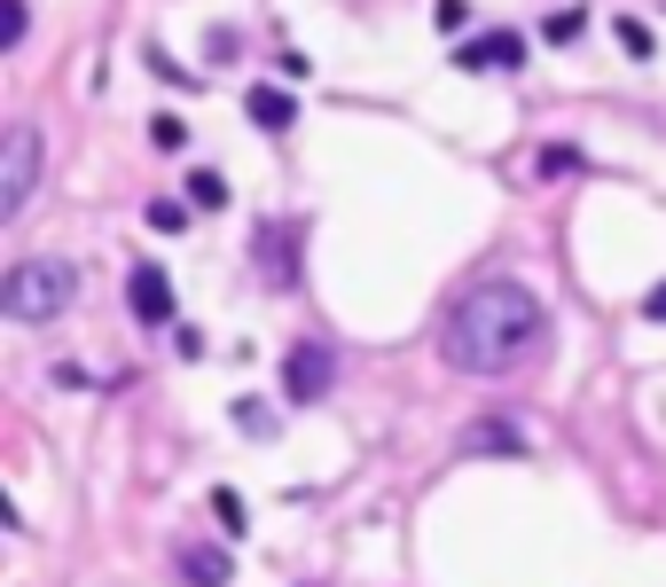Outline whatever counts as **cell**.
<instances>
[{"label":"cell","mask_w":666,"mask_h":587,"mask_svg":"<svg viewBox=\"0 0 666 587\" xmlns=\"http://www.w3.org/2000/svg\"><path fill=\"white\" fill-rule=\"evenodd\" d=\"M541 345H549V313H541V298H533L526 282H510V275L471 282V290L447 306V321H440V361H447L455 376H510V369H526Z\"/></svg>","instance_id":"cell-1"},{"label":"cell","mask_w":666,"mask_h":587,"mask_svg":"<svg viewBox=\"0 0 666 587\" xmlns=\"http://www.w3.org/2000/svg\"><path fill=\"white\" fill-rule=\"evenodd\" d=\"M78 298V267L71 259H17L0 275V313L9 321H55Z\"/></svg>","instance_id":"cell-2"},{"label":"cell","mask_w":666,"mask_h":587,"mask_svg":"<svg viewBox=\"0 0 666 587\" xmlns=\"http://www.w3.org/2000/svg\"><path fill=\"white\" fill-rule=\"evenodd\" d=\"M40 189V134L32 126H9V141H0V220H17Z\"/></svg>","instance_id":"cell-3"},{"label":"cell","mask_w":666,"mask_h":587,"mask_svg":"<svg viewBox=\"0 0 666 587\" xmlns=\"http://www.w3.org/2000/svg\"><path fill=\"white\" fill-rule=\"evenodd\" d=\"M252 267H260L267 290H298V227L290 220H267L252 235Z\"/></svg>","instance_id":"cell-4"},{"label":"cell","mask_w":666,"mask_h":587,"mask_svg":"<svg viewBox=\"0 0 666 587\" xmlns=\"http://www.w3.org/2000/svg\"><path fill=\"white\" fill-rule=\"evenodd\" d=\"M329 384H338V353H329V345H290L283 353V399L314 407Z\"/></svg>","instance_id":"cell-5"},{"label":"cell","mask_w":666,"mask_h":587,"mask_svg":"<svg viewBox=\"0 0 666 587\" xmlns=\"http://www.w3.org/2000/svg\"><path fill=\"white\" fill-rule=\"evenodd\" d=\"M126 298H134V321H149V329L173 321V282H165L157 259H134V267H126Z\"/></svg>","instance_id":"cell-6"},{"label":"cell","mask_w":666,"mask_h":587,"mask_svg":"<svg viewBox=\"0 0 666 587\" xmlns=\"http://www.w3.org/2000/svg\"><path fill=\"white\" fill-rule=\"evenodd\" d=\"M455 63H463V71H518V63H526V40H518V32H478V40L455 47Z\"/></svg>","instance_id":"cell-7"},{"label":"cell","mask_w":666,"mask_h":587,"mask_svg":"<svg viewBox=\"0 0 666 587\" xmlns=\"http://www.w3.org/2000/svg\"><path fill=\"white\" fill-rule=\"evenodd\" d=\"M463 455H526L518 415H478V424L463 431Z\"/></svg>","instance_id":"cell-8"},{"label":"cell","mask_w":666,"mask_h":587,"mask_svg":"<svg viewBox=\"0 0 666 587\" xmlns=\"http://www.w3.org/2000/svg\"><path fill=\"white\" fill-rule=\"evenodd\" d=\"M243 118H252L260 134H290L298 126V103L283 87H252V95H243Z\"/></svg>","instance_id":"cell-9"},{"label":"cell","mask_w":666,"mask_h":587,"mask_svg":"<svg viewBox=\"0 0 666 587\" xmlns=\"http://www.w3.org/2000/svg\"><path fill=\"white\" fill-rule=\"evenodd\" d=\"M181 579L189 587H228L235 579V556L228 548H181Z\"/></svg>","instance_id":"cell-10"},{"label":"cell","mask_w":666,"mask_h":587,"mask_svg":"<svg viewBox=\"0 0 666 587\" xmlns=\"http://www.w3.org/2000/svg\"><path fill=\"white\" fill-rule=\"evenodd\" d=\"M228 424H235L243 439H275V431H283V424H275V407H267V399H235V407H228Z\"/></svg>","instance_id":"cell-11"},{"label":"cell","mask_w":666,"mask_h":587,"mask_svg":"<svg viewBox=\"0 0 666 587\" xmlns=\"http://www.w3.org/2000/svg\"><path fill=\"white\" fill-rule=\"evenodd\" d=\"M580 32H589V9H549V17H541V40H549V47H572Z\"/></svg>","instance_id":"cell-12"},{"label":"cell","mask_w":666,"mask_h":587,"mask_svg":"<svg viewBox=\"0 0 666 587\" xmlns=\"http://www.w3.org/2000/svg\"><path fill=\"white\" fill-rule=\"evenodd\" d=\"M189 204H197V212H228V181L212 173V164H197V173H189Z\"/></svg>","instance_id":"cell-13"},{"label":"cell","mask_w":666,"mask_h":587,"mask_svg":"<svg viewBox=\"0 0 666 587\" xmlns=\"http://www.w3.org/2000/svg\"><path fill=\"white\" fill-rule=\"evenodd\" d=\"M612 40L627 47V63H651V55H658V47H651V24H643V17H612Z\"/></svg>","instance_id":"cell-14"},{"label":"cell","mask_w":666,"mask_h":587,"mask_svg":"<svg viewBox=\"0 0 666 587\" xmlns=\"http://www.w3.org/2000/svg\"><path fill=\"white\" fill-rule=\"evenodd\" d=\"M24 32H32V9L24 0H0V47H24Z\"/></svg>","instance_id":"cell-15"},{"label":"cell","mask_w":666,"mask_h":587,"mask_svg":"<svg viewBox=\"0 0 666 587\" xmlns=\"http://www.w3.org/2000/svg\"><path fill=\"white\" fill-rule=\"evenodd\" d=\"M212 517H220V533H243V525H252V510H243V493H212Z\"/></svg>","instance_id":"cell-16"},{"label":"cell","mask_w":666,"mask_h":587,"mask_svg":"<svg viewBox=\"0 0 666 587\" xmlns=\"http://www.w3.org/2000/svg\"><path fill=\"white\" fill-rule=\"evenodd\" d=\"M149 141H157V149H189V118L157 110V118H149Z\"/></svg>","instance_id":"cell-17"},{"label":"cell","mask_w":666,"mask_h":587,"mask_svg":"<svg viewBox=\"0 0 666 587\" xmlns=\"http://www.w3.org/2000/svg\"><path fill=\"white\" fill-rule=\"evenodd\" d=\"M572 173H580V149L549 141V149H541V181H572Z\"/></svg>","instance_id":"cell-18"},{"label":"cell","mask_w":666,"mask_h":587,"mask_svg":"<svg viewBox=\"0 0 666 587\" xmlns=\"http://www.w3.org/2000/svg\"><path fill=\"white\" fill-rule=\"evenodd\" d=\"M149 227H157V235H181V227H189V204H173V196H157V204H149Z\"/></svg>","instance_id":"cell-19"},{"label":"cell","mask_w":666,"mask_h":587,"mask_svg":"<svg viewBox=\"0 0 666 587\" xmlns=\"http://www.w3.org/2000/svg\"><path fill=\"white\" fill-rule=\"evenodd\" d=\"M463 17H471L463 0H432V24H440V32H463Z\"/></svg>","instance_id":"cell-20"},{"label":"cell","mask_w":666,"mask_h":587,"mask_svg":"<svg viewBox=\"0 0 666 587\" xmlns=\"http://www.w3.org/2000/svg\"><path fill=\"white\" fill-rule=\"evenodd\" d=\"M643 313H651V321H666V282H658V290L643 298Z\"/></svg>","instance_id":"cell-21"}]
</instances>
